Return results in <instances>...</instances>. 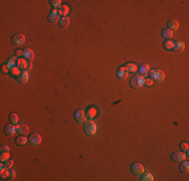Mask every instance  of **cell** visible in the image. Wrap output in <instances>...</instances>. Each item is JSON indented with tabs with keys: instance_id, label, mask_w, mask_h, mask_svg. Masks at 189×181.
Masks as SVG:
<instances>
[{
	"instance_id": "6da1fadb",
	"label": "cell",
	"mask_w": 189,
	"mask_h": 181,
	"mask_svg": "<svg viewBox=\"0 0 189 181\" xmlns=\"http://www.w3.org/2000/svg\"><path fill=\"white\" fill-rule=\"evenodd\" d=\"M83 129L85 134L89 136H93L97 133V125L93 120H88L83 124Z\"/></svg>"
},
{
	"instance_id": "7a4b0ae2",
	"label": "cell",
	"mask_w": 189,
	"mask_h": 181,
	"mask_svg": "<svg viewBox=\"0 0 189 181\" xmlns=\"http://www.w3.org/2000/svg\"><path fill=\"white\" fill-rule=\"evenodd\" d=\"M148 76L153 81H162L165 79V74L161 69H150Z\"/></svg>"
},
{
	"instance_id": "3957f363",
	"label": "cell",
	"mask_w": 189,
	"mask_h": 181,
	"mask_svg": "<svg viewBox=\"0 0 189 181\" xmlns=\"http://www.w3.org/2000/svg\"><path fill=\"white\" fill-rule=\"evenodd\" d=\"M145 83V79L143 78L142 76L140 74H137V76H134L133 78L131 79L130 81V85L133 89H139V88H142L144 86Z\"/></svg>"
},
{
	"instance_id": "277c9868",
	"label": "cell",
	"mask_w": 189,
	"mask_h": 181,
	"mask_svg": "<svg viewBox=\"0 0 189 181\" xmlns=\"http://www.w3.org/2000/svg\"><path fill=\"white\" fill-rule=\"evenodd\" d=\"M130 170H131V172L134 174V175L139 176V175H141L143 172H144V167H143V165L141 164V163L135 162V163H133V164L131 165V167H130Z\"/></svg>"
},
{
	"instance_id": "5b68a950",
	"label": "cell",
	"mask_w": 189,
	"mask_h": 181,
	"mask_svg": "<svg viewBox=\"0 0 189 181\" xmlns=\"http://www.w3.org/2000/svg\"><path fill=\"white\" fill-rule=\"evenodd\" d=\"M74 120H76L77 123L79 124H84L86 121V113L84 110H77L74 113Z\"/></svg>"
},
{
	"instance_id": "8992f818",
	"label": "cell",
	"mask_w": 189,
	"mask_h": 181,
	"mask_svg": "<svg viewBox=\"0 0 189 181\" xmlns=\"http://www.w3.org/2000/svg\"><path fill=\"white\" fill-rule=\"evenodd\" d=\"M61 18L60 11L58 9H52L51 11V13L48 14V21L51 23H56L58 21H60V19Z\"/></svg>"
},
{
	"instance_id": "52a82bcc",
	"label": "cell",
	"mask_w": 189,
	"mask_h": 181,
	"mask_svg": "<svg viewBox=\"0 0 189 181\" xmlns=\"http://www.w3.org/2000/svg\"><path fill=\"white\" fill-rule=\"evenodd\" d=\"M24 41H25V36L22 33H16L11 38V42L14 45H21L24 43Z\"/></svg>"
},
{
	"instance_id": "ba28073f",
	"label": "cell",
	"mask_w": 189,
	"mask_h": 181,
	"mask_svg": "<svg viewBox=\"0 0 189 181\" xmlns=\"http://www.w3.org/2000/svg\"><path fill=\"white\" fill-rule=\"evenodd\" d=\"M15 133H17L16 125H13V124H7V125L4 127V134H5L6 136L11 137V136H13Z\"/></svg>"
},
{
	"instance_id": "9c48e42d",
	"label": "cell",
	"mask_w": 189,
	"mask_h": 181,
	"mask_svg": "<svg viewBox=\"0 0 189 181\" xmlns=\"http://www.w3.org/2000/svg\"><path fill=\"white\" fill-rule=\"evenodd\" d=\"M186 154L184 153V152H174L171 155V160L172 161H174V162H182L183 160H185L186 159Z\"/></svg>"
},
{
	"instance_id": "30bf717a",
	"label": "cell",
	"mask_w": 189,
	"mask_h": 181,
	"mask_svg": "<svg viewBox=\"0 0 189 181\" xmlns=\"http://www.w3.org/2000/svg\"><path fill=\"white\" fill-rule=\"evenodd\" d=\"M29 142L32 146H38L40 143H41V136L37 133H33V134L30 135V138H29Z\"/></svg>"
},
{
	"instance_id": "8fae6325",
	"label": "cell",
	"mask_w": 189,
	"mask_h": 181,
	"mask_svg": "<svg viewBox=\"0 0 189 181\" xmlns=\"http://www.w3.org/2000/svg\"><path fill=\"white\" fill-rule=\"evenodd\" d=\"M16 131L19 135L26 136L29 133V128L25 124H17L16 125Z\"/></svg>"
},
{
	"instance_id": "7c38bea8",
	"label": "cell",
	"mask_w": 189,
	"mask_h": 181,
	"mask_svg": "<svg viewBox=\"0 0 189 181\" xmlns=\"http://www.w3.org/2000/svg\"><path fill=\"white\" fill-rule=\"evenodd\" d=\"M137 72H139V74H140V76H143V78L147 76L148 74H149V72H150L149 65H147V63H143V65H141L140 67H139V69H138Z\"/></svg>"
},
{
	"instance_id": "4fadbf2b",
	"label": "cell",
	"mask_w": 189,
	"mask_h": 181,
	"mask_svg": "<svg viewBox=\"0 0 189 181\" xmlns=\"http://www.w3.org/2000/svg\"><path fill=\"white\" fill-rule=\"evenodd\" d=\"M22 58H23L24 60H26L27 62H31V60H33V58H34V53H33L30 48H25V49H23Z\"/></svg>"
},
{
	"instance_id": "5bb4252c",
	"label": "cell",
	"mask_w": 189,
	"mask_h": 181,
	"mask_svg": "<svg viewBox=\"0 0 189 181\" xmlns=\"http://www.w3.org/2000/svg\"><path fill=\"white\" fill-rule=\"evenodd\" d=\"M128 74H129V72L127 71V69L125 67H120V69L117 71V78L119 79V80L123 81V80H125V79H127Z\"/></svg>"
},
{
	"instance_id": "9a60e30c",
	"label": "cell",
	"mask_w": 189,
	"mask_h": 181,
	"mask_svg": "<svg viewBox=\"0 0 189 181\" xmlns=\"http://www.w3.org/2000/svg\"><path fill=\"white\" fill-rule=\"evenodd\" d=\"M28 72L24 71V72H21V74H19L18 76H16V81H18L19 83H22V85H24V83H27V81H28Z\"/></svg>"
},
{
	"instance_id": "2e32d148",
	"label": "cell",
	"mask_w": 189,
	"mask_h": 181,
	"mask_svg": "<svg viewBox=\"0 0 189 181\" xmlns=\"http://www.w3.org/2000/svg\"><path fill=\"white\" fill-rule=\"evenodd\" d=\"M167 26H168V29H170V30L176 31L179 28V22L175 19H171L167 22Z\"/></svg>"
},
{
	"instance_id": "e0dca14e",
	"label": "cell",
	"mask_w": 189,
	"mask_h": 181,
	"mask_svg": "<svg viewBox=\"0 0 189 181\" xmlns=\"http://www.w3.org/2000/svg\"><path fill=\"white\" fill-rule=\"evenodd\" d=\"M17 60H18V58L17 56H11L10 58L6 62V65L8 67V69H13V67H17Z\"/></svg>"
},
{
	"instance_id": "ac0fdd59",
	"label": "cell",
	"mask_w": 189,
	"mask_h": 181,
	"mask_svg": "<svg viewBox=\"0 0 189 181\" xmlns=\"http://www.w3.org/2000/svg\"><path fill=\"white\" fill-rule=\"evenodd\" d=\"M185 48V44L184 42L182 41H177V42H174V46H173V51L174 53H181L182 51H184Z\"/></svg>"
},
{
	"instance_id": "d6986e66",
	"label": "cell",
	"mask_w": 189,
	"mask_h": 181,
	"mask_svg": "<svg viewBox=\"0 0 189 181\" xmlns=\"http://www.w3.org/2000/svg\"><path fill=\"white\" fill-rule=\"evenodd\" d=\"M27 63H28V62H27L26 60H24V58H18L17 60V67H19L21 72H24V71H26Z\"/></svg>"
},
{
	"instance_id": "ffe728a7",
	"label": "cell",
	"mask_w": 189,
	"mask_h": 181,
	"mask_svg": "<svg viewBox=\"0 0 189 181\" xmlns=\"http://www.w3.org/2000/svg\"><path fill=\"white\" fill-rule=\"evenodd\" d=\"M161 34H162V37L164 38V39L169 40L170 38H172V36H173V31L170 30V29H168V28H164L162 30V32H161Z\"/></svg>"
},
{
	"instance_id": "44dd1931",
	"label": "cell",
	"mask_w": 189,
	"mask_h": 181,
	"mask_svg": "<svg viewBox=\"0 0 189 181\" xmlns=\"http://www.w3.org/2000/svg\"><path fill=\"white\" fill-rule=\"evenodd\" d=\"M188 170H189V162L183 160L182 163H180V165H179V171L181 173H187Z\"/></svg>"
},
{
	"instance_id": "7402d4cb",
	"label": "cell",
	"mask_w": 189,
	"mask_h": 181,
	"mask_svg": "<svg viewBox=\"0 0 189 181\" xmlns=\"http://www.w3.org/2000/svg\"><path fill=\"white\" fill-rule=\"evenodd\" d=\"M58 22H60V28L65 29V28H67V27L70 25V18L67 16L61 17Z\"/></svg>"
},
{
	"instance_id": "603a6c76",
	"label": "cell",
	"mask_w": 189,
	"mask_h": 181,
	"mask_svg": "<svg viewBox=\"0 0 189 181\" xmlns=\"http://www.w3.org/2000/svg\"><path fill=\"white\" fill-rule=\"evenodd\" d=\"M141 180L142 181H153L154 177L151 173H149V172H143V173L141 174Z\"/></svg>"
},
{
	"instance_id": "cb8c5ba5",
	"label": "cell",
	"mask_w": 189,
	"mask_h": 181,
	"mask_svg": "<svg viewBox=\"0 0 189 181\" xmlns=\"http://www.w3.org/2000/svg\"><path fill=\"white\" fill-rule=\"evenodd\" d=\"M58 11H60V16L65 17V16H67V14L70 12V8H69V6H67V5H61L60 8L58 9Z\"/></svg>"
},
{
	"instance_id": "d4e9b609",
	"label": "cell",
	"mask_w": 189,
	"mask_h": 181,
	"mask_svg": "<svg viewBox=\"0 0 189 181\" xmlns=\"http://www.w3.org/2000/svg\"><path fill=\"white\" fill-rule=\"evenodd\" d=\"M15 142H16V144L18 145V146H22V145H25L27 143V138L25 137V136L20 135L19 137L16 138Z\"/></svg>"
},
{
	"instance_id": "484cf974",
	"label": "cell",
	"mask_w": 189,
	"mask_h": 181,
	"mask_svg": "<svg viewBox=\"0 0 189 181\" xmlns=\"http://www.w3.org/2000/svg\"><path fill=\"white\" fill-rule=\"evenodd\" d=\"M125 67H126L127 71H128L129 72H137V71H138L137 65H134V63H131V62L126 63V65H125Z\"/></svg>"
},
{
	"instance_id": "4316f807",
	"label": "cell",
	"mask_w": 189,
	"mask_h": 181,
	"mask_svg": "<svg viewBox=\"0 0 189 181\" xmlns=\"http://www.w3.org/2000/svg\"><path fill=\"white\" fill-rule=\"evenodd\" d=\"M96 115H97V110L95 108H90L86 112V117L89 118V120H93Z\"/></svg>"
},
{
	"instance_id": "83f0119b",
	"label": "cell",
	"mask_w": 189,
	"mask_h": 181,
	"mask_svg": "<svg viewBox=\"0 0 189 181\" xmlns=\"http://www.w3.org/2000/svg\"><path fill=\"white\" fill-rule=\"evenodd\" d=\"M9 121H10L11 124H13V125H17L18 123V116L15 113H11L10 115H9Z\"/></svg>"
},
{
	"instance_id": "f1b7e54d",
	"label": "cell",
	"mask_w": 189,
	"mask_h": 181,
	"mask_svg": "<svg viewBox=\"0 0 189 181\" xmlns=\"http://www.w3.org/2000/svg\"><path fill=\"white\" fill-rule=\"evenodd\" d=\"M173 46H174V41L172 40H165L163 43V47L165 49H172Z\"/></svg>"
},
{
	"instance_id": "f546056e",
	"label": "cell",
	"mask_w": 189,
	"mask_h": 181,
	"mask_svg": "<svg viewBox=\"0 0 189 181\" xmlns=\"http://www.w3.org/2000/svg\"><path fill=\"white\" fill-rule=\"evenodd\" d=\"M51 5L53 7V9H60L61 6V1L60 0H51Z\"/></svg>"
},
{
	"instance_id": "4dcf8cb0",
	"label": "cell",
	"mask_w": 189,
	"mask_h": 181,
	"mask_svg": "<svg viewBox=\"0 0 189 181\" xmlns=\"http://www.w3.org/2000/svg\"><path fill=\"white\" fill-rule=\"evenodd\" d=\"M10 72H11V74H12V76H18L20 74H21V71H20L19 67H13V69H10Z\"/></svg>"
},
{
	"instance_id": "1f68e13d",
	"label": "cell",
	"mask_w": 189,
	"mask_h": 181,
	"mask_svg": "<svg viewBox=\"0 0 189 181\" xmlns=\"http://www.w3.org/2000/svg\"><path fill=\"white\" fill-rule=\"evenodd\" d=\"M9 157H10V155H9V153H1V155H0V161L1 162H5L6 160L9 159Z\"/></svg>"
},
{
	"instance_id": "d6a6232c",
	"label": "cell",
	"mask_w": 189,
	"mask_h": 181,
	"mask_svg": "<svg viewBox=\"0 0 189 181\" xmlns=\"http://www.w3.org/2000/svg\"><path fill=\"white\" fill-rule=\"evenodd\" d=\"M188 147H189V145L188 143H182L180 144V149H181V151L182 152H186V154H188Z\"/></svg>"
},
{
	"instance_id": "836d02e7",
	"label": "cell",
	"mask_w": 189,
	"mask_h": 181,
	"mask_svg": "<svg viewBox=\"0 0 189 181\" xmlns=\"http://www.w3.org/2000/svg\"><path fill=\"white\" fill-rule=\"evenodd\" d=\"M3 163H4V166H5L6 169H10L11 167H12V165H13V160L8 159V160H6V161L3 162Z\"/></svg>"
},
{
	"instance_id": "e575fe53",
	"label": "cell",
	"mask_w": 189,
	"mask_h": 181,
	"mask_svg": "<svg viewBox=\"0 0 189 181\" xmlns=\"http://www.w3.org/2000/svg\"><path fill=\"white\" fill-rule=\"evenodd\" d=\"M16 177V173H15V171L13 170V169H9V178L8 180H13L14 178Z\"/></svg>"
},
{
	"instance_id": "d590c367",
	"label": "cell",
	"mask_w": 189,
	"mask_h": 181,
	"mask_svg": "<svg viewBox=\"0 0 189 181\" xmlns=\"http://www.w3.org/2000/svg\"><path fill=\"white\" fill-rule=\"evenodd\" d=\"M9 151H10V149H9V147L7 145H3V146H1V148H0V153H9Z\"/></svg>"
},
{
	"instance_id": "8d00e7d4",
	"label": "cell",
	"mask_w": 189,
	"mask_h": 181,
	"mask_svg": "<svg viewBox=\"0 0 189 181\" xmlns=\"http://www.w3.org/2000/svg\"><path fill=\"white\" fill-rule=\"evenodd\" d=\"M1 178L2 179H6V178H9V169H6L5 171H3L1 173Z\"/></svg>"
},
{
	"instance_id": "74e56055",
	"label": "cell",
	"mask_w": 189,
	"mask_h": 181,
	"mask_svg": "<svg viewBox=\"0 0 189 181\" xmlns=\"http://www.w3.org/2000/svg\"><path fill=\"white\" fill-rule=\"evenodd\" d=\"M153 83H154V81H152L151 79H145V83H144V85L148 86V87H151V86H153Z\"/></svg>"
},
{
	"instance_id": "f35d334b",
	"label": "cell",
	"mask_w": 189,
	"mask_h": 181,
	"mask_svg": "<svg viewBox=\"0 0 189 181\" xmlns=\"http://www.w3.org/2000/svg\"><path fill=\"white\" fill-rule=\"evenodd\" d=\"M32 67H33V65H32V62H28V63H27V67H26V72H30L31 69H32Z\"/></svg>"
},
{
	"instance_id": "ab89813d",
	"label": "cell",
	"mask_w": 189,
	"mask_h": 181,
	"mask_svg": "<svg viewBox=\"0 0 189 181\" xmlns=\"http://www.w3.org/2000/svg\"><path fill=\"white\" fill-rule=\"evenodd\" d=\"M1 69H2V72H5V74H6V72H7L8 71H10V69H8V67H7V65H6V63H4V65H2V67H1Z\"/></svg>"
},
{
	"instance_id": "60d3db41",
	"label": "cell",
	"mask_w": 189,
	"mask_h": 181,
	"mask_svg": "<svg viewBox=\"0 0 189 181\" xmlns=\"http://www.w3.org/2000/svg\"><path fill=\"white\" fill-rule=\"evenodd\" d=\"M22 54H23V51H22L21 49H17L16 53H15V56H21L22 58Z\"/></svg>"
}]
</instances>
